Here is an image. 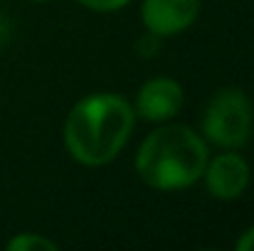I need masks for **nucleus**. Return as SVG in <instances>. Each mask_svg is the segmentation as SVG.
<instances>
[{
    "instance_id": "obj_6",
    "label": "nucleus",
    "mask_w": 254,
    "mask_h": 251,
    "mask_svg": "<svg viewBox=\"0 0 254 251\" xmlns=\"http://www.w3.org/2000/svg\"><path fill=\"white\" fill-rule=\"evenodd\" d=\"M200 0H143L141 22L146 32L163 37H175L195 25L200 15Z\"/></svg>"
},
{
    "instance_id": "obj_3",
    "label": "nucleus",
    "mask_w": 254,
    "mask_h": 251,
    "mask_svg": "<svg viewBox=\"0 0 254 251\" xmlns=\"http://www.w3.org/2000/svg\"><path fill=\"white\" fill-rule=\"evenodd\" d=\"M254 131V106L240 86L220 89L205 106L200 133L220 151H240L250 143Z\"/></svg>"
},
{
    "instance_id": "obj_1",
    "label": "nucleus",
    "mask_w": 254,
    "mask_h": 251,
    "mask_svg": "<svg viewBox=\"0 0 254 251\" xmlns=\"http://www.w3.org/2000/svg\"><path fill=\"white\" fill-rule=\"evenodd\" d=\"M136 126V111L121 94L96 91L79 99L62 126L64 151L84 167L109 165L121 155Z\"/></svg>"
},
{
    "instance_id": "obj_4",
    "label": "nucleus",
    "mask_w": 254,
    "mask_h": 251,
    "mask_svg": "<svg viewBox=\"0 0 254 251\" xmlns=\"http://www.w3.org/2000/svg\"><path fill=\"white\" fill-rule=\"evenodd\" d=\"M202 180H205L210 197L222 200V202H232L247 192V187L252 182V167L242 153L222 151L207 160Z\"/></svg>"
},
{
    "instance_id": "obj_10",
    "label": "nucleus",
    "mask_w": 254,
    "mask_h": 251,
    "mask_svg": "<svg viewBox=\"0 0 254 251\" xmlns=\"http://www.w3.org/2000/svg\"><path fill=\"white\" fill-rule=\"evenodd\" d=\"M32 2H50V0H32Z\"/></svg>"
},
{
    "instance_id": "obj_9",
    "label": "nucleus",
    "mask_w": 254,
    "mask_h": 251,
    "mask_svg": "<svg viewBox=\"0 0 254 251\" xmlns=\"http://www.w3.org/2000/svg\"><path fill=\"white\" fill-rule=\"evenodd\" d=\"M235 249L237 251H254V224L240 234V239H237Z\"/></svg>"
},
{
    "instance_id": "obj_2",
    "label": "nucleus",
    "mask_w": 254,
    "mask_h": 251,
    "mask_svg": "<svg viewBox=\"0 0 254 251\" xmlns=\"http://www.w3.org/2000/svg\"><path fill=\"white\" fill-rule=\"evenodd\" d=\"M210 143L183 123H163L151 131L136 151L138 177L158 192H180L202 180Z\"/></svg>"
},
{
    "instance_id": "obj_7",
    "label": "nucleus",
    "mask_w": 254,
    "mask_h": 251,
    "mask_svg": "<svg viewBox=\"0 0 254 251\" xmlns=\"http://www.w3.org/2000/svg\"><path fill=\"white\" fill-rule=\"evenodd\" d=\"M7 251H57L60 244L52 237L37 234V232H20L5 242Z\"/></svg>"
},
{
    "instance_id": "obj_8",
    "label": "nucleus",
    "mask_w": 254,
    "mask_h": 251,
    "mask_svg": "<svg viewBox=\"0 0 254 251\" xmlns=\"http://www.w3.org/2000/svg\"><path fill=\"white\" fill-rule=\"evenodd\" d=\"M77 2L91 12H116V10H124L131 0H77Z\"/></svg>"
},
{
    "instance_id": "obj_5",
    "label": "nucleus",
    "mask_w": 254,
    "mask_h": 251,
    "mask_svg": "<svg viewBox=\"0 0 254 251\" xmlns=\"http://www.w3.org/2000/svg\"><path fill=\"white\" fill-rule=\"evenodd\" d=\"M185 91L173 77H153L136 91L133 111L146 123H166L183 111Z\"/></svg>"
}]
</instances>
